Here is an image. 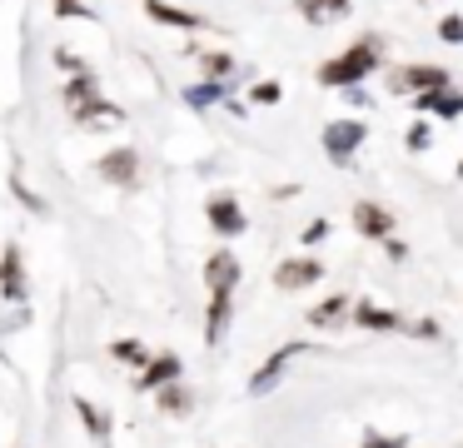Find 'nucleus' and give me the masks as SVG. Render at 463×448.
I'll list each match as a JSON object with an SVG mask.
<instances>
[{
  "mask_svg": "<svg viewBox=\"0 0 463 448\" xmlns=\"http://www.w3.org/2000/svg\"><path fill=\"white\" fill-rule=\"evenodd\" d=\"M379 65H383V40L379 35H364V40H354V45H344L334 60H324V65H319V85L354 90V85H364Z\"/></svg>",
  "mask_w": 463,
  "mask_h": 448,
  "instance_id": "1",
  "label": "nucleus"
},
{
  "mask_svg": "<svg viewBox=\"0 0 463 448\" xmlns=\"http://www.w3.org/2000/svg\"><path fill=\"white\" fill-rule=\"evenodd\" d=\"M309 348H314V344H304V338H294V344L274 348V354H269V358H264V364H260V374L250 378V394H254V398H264V394H269V388H279V378L289 374V364H294V358H304V354H309Z\"/></svg>",
  "mask_w": 463,
  "mask_h": 448,
  "instance_id": "2",
  "label": "nucleus"
},
{
  "mask_svg": "<svg viewBox=\"0 0 463 448\" xmlns=\"http://www.w3.org/2000/svg\"><path fill=\"white\" fill-rule=\"evenodd\" d=\"M364 135H369V129H364V119H329L319 139H324V155H329L334 165H349V159L359 155Z\"/></svg>",
  "mask_w": 463,
  "mask_h": 448,
  "instance_id": "3",
  "label": "nucleus"
},
{
  "mask_svg": "<svg viewBox=\"0 0 463 448\" xmlns=\"http://www.w3.org/2000/svg\"><path fill=\"white\" fill-rule=\"evenodd\" d=\"M443 85H453V75L443 65H399V70H389L393 95H423V90H443Z\"/></svg>",
  "mask_w": 463,
  "mask_h": 448,
  "instance_id": "4",
  "label": "nucleus"
},
{
  "mask_svg": "<svg viewBox=\"0 0 463 448\" xmlns=\"http://www.w3.org/2000/svg\"><path fill=\"white\" fill-rule=\"evenodd\" d=\"M319 279H324V259H314V254H294L274 269V289H279V294H304V289H314Z\"/></svg>",
  "mask_w": 463,
  "mask_h": 448,
  "instance_id": "5",
  "label": "nucleus"
},
{
  "mask_svg": "<svg viewBox=\"0 0 463 448\" xmlns=\"http://www.w3.org/2000/svg\"><path fill=\"white\" fill-rule=\"evenodd\" d=\"M95 175H100L105 185H125V189H130L135 179H140V149H135V145L105 149V155L95 159Z\"/></svg>",
  "mask_w": 463,
  "mask_h": 448,
  "instance_id": "6",
  "label": "nucleus"
},
{
  "mask_svg": "<svg viewBox=\"0 0 463 448\" xmlns=\"http://www.w3.org/2000/svg\"><path fill=\"white\" fill-rule=\"evenodd\" d=\"M0 299H5V304H25V299H31V279H25L21 244L0 249Z\"/></svg>",
  "mask_w": 463,
  "mask_h": 448,
  "instance_id": "7",
  "label": "nucleus"
},
{
  "mask_svg": "<svg viewBox=\"0 0 463 448\" xmlns=\"http://www.w3.org/2000/svg\"><path fill=\"white\" fill-rule=\"evenodd\" d=\"M200 279H204V289H210V294H234V289H240V279H244L240 254H230V249H214V254L204 259Z\"/></svg>",
  "mask_w": 463,
  "mask_h": 448,
  "instance_id": "8",
  "label": "nucleus"
},
{
  "mask_svg": "<svg viewBox=\"0 0 463 448\" xmlns=\"http://www.w3.org/2000/svg\"><path fill=\"white\" fill-rule=\"evenodd\" d=\"M349 324L359 329V334H403L409 319L393 314V309H383V304H373V299H359V304L349 309Z\"/></svg>",
  "mask_w": 463,
  "mask_h": 448,
  "instance_id": "9",
  "label": "nucleus"
},
{
  "mask_svg": "<svg viewBox=\"0 0 463 448\" xmlns=\"http://www.w3.org/2000/svg\"><path fill=\"white\" fill-rule=\"evenodd\" d=\"M393 224H399V219L389 214V209L379 205V199H359V205H354V229H359L364 239H393Z\"/></svg>",
  "mask_w": 463,
  "mask_h": 448,
  "instance_id": "10",
  "label": "nucleus"
},
{
  "mask_svg": "<svg viewBox=\"0 0 463 448\" xmlns=\"http://www.w3.org/2000/svg\"><path fill=\"white\" fill-rule=\"evenodd\" d=\"M71 119H75V125H85V129H100V125L120 129V125H125V110L115 105V100L95 95V100H80V105H71Z\"/></svg>",
  "mask_w": 463,
  "mask_h": 448,
  "instance_id": "11",
  "label": "nucleus"
},
{
  "mask_svg": "<svg viewBox=\"0 0 463 448\" xmlns=\"http://www.w3.org/2000/svg\"><path fill=\"white\" fill-rule=\"evenodd\" d=\"M175 378H184V364H180V354H150V364L140 368V378H135V388L140 394H155V388H165V384H175Z\"/></svg>",
  "mask_w": 463,
  "mask_h": 448,
  "instance_id": "12",
  "label": "nucleus"
},
{
  "mask_svg": "<svg viewBox=\"0 0 463 448\" xmlns=\"http://www.w3.org/2000/svg\"><path fill=\"white\" fill-rule=\"evenodd\" d=\"M204 214H210V229H214V234H224V239H234V234L250 229V219H244V209H240V199H234V195H214Z\"/></svg>",
  "mask_w": 463,
  "mask_h": 448,
  "instance_id": "13",
  "label": "nucleus"
},
{
  "mask_svg": "<svg viewBox=\"0 0 463 448\" xmlns=\"http://www.w3.org/2000/svg\"><path fill=\"white\" fill-rule=\"evenodd\" d=\"M413 110H419V115H439V119H458L463 115V90H453V85L423 90V95H413Z\"/></svg>",
  "mask_w": 463,
  "mask_h": 448,
  "instance_id": "14",
  "label": "nucleus"
},
{
  "mask_svg": "<svg viewBox=\"0 0 463 448\" xmlns=\"http://www.w3.org/2000/svg\"><path fill=\"white\" fill-rule=\"evenodd\" d=\"M145 15H150L155 25H170V30H210V20H204V15L180 10V5H170V0H145Z\"/></svg>",
  "mask_w": 463,
  "mask_h": 448,
  "instance_id": "15",
  "label": "nucleus"
},
{
  "mask_svg": "<svg viewBox=\"0 0 463 448\" xmlns=\"http://www.w3.org/2000/svg\"><path fill=\"white\" fill-rule=\"evenodd\" d=\"M230 314H234V294H210V309H204V344H210V348L224 344Z\"/></svg>",
  "mask_w": 463,
  "mask_h": 448,
  "instance_id": "16",
  "label": "nucleus"
},
{
  "mask_svg": "<svg viewBox=\"0 0 463 448\" xmlns=\"http://www.w3.org/2000/svg\"><path fill=\"white\" fill-rule=\"evenodd\" d=\"M349 309H354V299H349V294H329L324 304H314V309H309V324L329 334V329L349 324Z\"/></svg>",
  "mask_w": 463,
  "mask_h": 448,
  "instance_id": "17",
  "label": "nucleus"
},
{
  "mask_svg": "<svg viewBox=\"0 0 463 448\" xmlns=\"http://www.w3.org/2000/svg\"><path fill=\"white\" fill-rule=\"evenodd\" d=\"M155 408H160V414H175V418H184V414L194 408V388L184 384V378H175V384L155 388Z\"/></svg>",
  "mask_w": 463,
  "mask_h": 448,
  "instance_id": "18",
  "label": "nucleus"
},
{
  "mask_svg": "<svg viewBox=\"0 0 463 448\" xmlns=\"http://www.w3.org/2000/svg\"><path fill=\"white\" fill-rule=\"evenodd\" d=\"M75 414H80V424H85V434L95 438V443H110V434H115V424H110V414H105L100 404H90V398H80L75 394Z\"/></svg>",
  "mask_w": 463,
  "mask_h": 448,
  "instance_id": "19",
  "label": "nucleus"
},
{
  "mask_svg": "<svg viewBox=\"0 0 463 448\" xmlns=\"http://www.w3.org/2000/svg\"><path fill=\"white\" fill-rule=\"evenodd\" d=\"M294 10H299L309 25H329V20L349 15V0H294Z\"/></svg>",
  "mask_w": 463,
  "mask_h": 448,
  "instance_id": "20",
  "label": "nucleus"
},
{
  "mask_svg": "<svg viewBox=\"0 0 463 448\" xmlns=\"http://www.w3.org/2000/svg\"><path fill=\"white\" fill-rule=\"evenodd\" d=\"M224 95H230L224 80H200V85L184 90V105H190V110H210V105H224Z\"/></svg>",
  "mask_w": 463,
  "mask_h": 448,
  "instance_id": "21",
  "label": "nucleus"
},
{
  "mask_svg": "<svg viewBox=\"0 0 463 448\" xmlns=\"http://www.w3.org/2000/svg\"><path fill=\"white\" fill-rule=\"evenodd\" d=\"M194 60H200V75L204 80H230L234 70H240V60H234L230 50H200Z\"/></svg>",
  "mask_w": 463,
  "mask_h": 448,
  "instance_id": "22",
  "label": "nucleus"
},
{
  "mask_svg": "<svg viewBox=\"0 0 463 448\" xmlns=\"http://www.w3.org/2000/svg\"><path fill=\"white\" fill-rule=\"evenodd\" d=\"M100 95V80H95V70H85V75H71V85H65V110L80 105V100H95Z\"/></svg>",
  "mask_w": 463,
  "mask_h": 448,
  "instance_id": "23",
  "label": "nucleus"
},
{
  "mask_svg": "<svg viewBox=\"0 0 463 448\" xmlns=\"http://www.w3.org/2000/svg\"><path fill=\"white\" fill-rule=\"evenodd\" d=\"M110 354L120 358V364H130V368H145V364H150V348H145L140 338H115Z\"/></svg>",
  "mask_w": 463,
  "mask_h": 448,
  "instance_id": "24",
  "label": "nucleus"
},
{
  "mask_svg": "<svg viewBox=\"0 0 463 448\" xmlns=\"http://www.w3.org/2000/svg\"><path fill=\"white\" fill-rule=\"evenodd\" d=\"M403 145H409V155H423V149L433 145V125H429V119H413L409 135H403Z\"/></svg>",
  "mask_w": 463,
  "mask_h": 448,
  "instance_id": "25",
  "label": "nucleus"
},
{
  "mask_svg": "<svg viewBox=\"0 0 463 448\" xmlns=\"http://www.w3.org/2000/svg\"><path fill=\"white\" fill-rule=\"evenodd\" d=\"M11 189H15V199H21V205L31 209V214H45V209H51V205H45V199H41V195H35V189H31V185H25L21 175H11Z\"/></svg>",
  "mask_w": 463,
  "mask_h": 448,
  "instance_id": "26",
  "label": "nucleus"
},
{
  "mask_svg": "<svg viewBox=\"0 0 463 448\" xmlns=\"http://www.w3.org/2000/svg\"><path fill=\"white\" fill-rule=\"evenodd\" d=\"M359 448H409V438H403V434H379V428H369V434L359 438Z\"/></svg>",
  "mask_w": 463,
  "mask_h": 448,
  "instance_id": "27",
  "label": "nucleus"
},
{
  "mask_svg": "<svg viewBox=\"0 0 463 448\" xmlns=\"http://www.w3.org/2000/svg\"><path fill=\"white\" fill-rule=\"evenodd\" d=\"M250 100H254V105H279V100H284V85H279V80H260V85L250 90Z\"/></svg>",
  "mask_w": 463,
  "mask_h": 448,
  "instance_id": "28",
  "label": "nucleus"
},
{
  "mask_svg": "<svg viewBox=\"0 0 463 448\" xmlns=\"http://www.w3.org/2000/svg\"><path fill=\"white\" fill-rule=\"evenodd\" d=\"M439 40L443 45H463V15H439Z\"/></svg>",
  "mask_w": 463,
  "mask_h": 448,
  "instance_id": "29",
  "label": "nucleus"
},
{
  "mask_svg": "<svg viewBox=\"0 0 463 448\" xmlns=\"http://www.w3.org/2000/svg\"><path fill=\"white\" fill-rule=\"evenodd\" d=\"M55 65H61V70H65V75H85V70H90V65H85V60H80V55H75V50H65V45H61V50H55Z\"/></svg>",
  "mask_w": 463,
  "mask_h": 448,
  "instance_id": "30",
  "label": "nucleus"
},
{
  "mask_svg": "<svg viewBox=\"0 0 463 448\" xmlns=\"http://www.w3.org/2000/svg\"><path fill=\"white\" fill-rule=\"evenodd\" d=\"M55 15L61 20H90V5H85V0H55Z\"/></svg>",
  "mask_w": 463,
  "mask_h": 448,
  "instance_id": "31",
  "label": "nucleus"
},
{
  "mask_svg": "<svg viewBox=\"0 0 463 448\" xmlns=\"http://www.w3.org/2000/svg\"><path fill=\"white\" fill-rule=\"evenodd\" d=\"M329 239V219H309L304 224V244H324Z\"/></svg>",
  "mask_w": 463,
  "mask_h": 448,
  "instance_id": "32",
  "label": "nucleus"
},
{
  "mask_svg": "<svg viewBox=\"0 0 463 448\" xmlns=\"http://www.w3.org/2000/svg\"><path fill=\"white\" fill-rule=\"evenodd\" d=\"M403 334L409 338H439V324H433V319H419V324H409Z\"/></svg>",
  "mask_w": 463,
  "mask_h": 448,
  "instance_id": "33",
  "label": "nucleus"
},
{
  "mask_svg": "<svg viewBox=\"0 0 463 448\" xmlns=\"http://www.w3.org/2000/svg\"><path fill=\"white\" fill-rule=\"evenodd\" d=\"M383 254L399 264V259H409V244H403V239H383Z\"/></svg>",
  "mask_w": 463,
  "mask_h": 448,
  "instance_id": "34",
  "label": "nucleus"
},
{
  "mask_svg": "<svg viewBox=\"0 0 463 448\" xmlns=\"http://www.w3.org/2000/svg\"><path fill=\"white\" fill-rule=\"evenodd\" d=\"M344 100H349V105H369V95H364V85H354V90H344Z\"/></svg>",
  "mask_w": 463,
  "mask_h": 448,
  "instance_id": "35",
  "label": "nucleus"
},
{
  "mask_svg": "<svg viewBox=\"0 0 463 448\" xmlns=\"http://www.w3.org/2000/svg\"><path fill=\"white\" fill-rule=\"evenodd\" d=\"M458 179H463V159H458Z\"/></svg>",
  "mask_w": 463,
  "mask_h": 448,
  "instance_id": "36",
  "label": "nucleus"
},
{
  "mask_svg": "<svg viewBox=\"0 0 463 448\" xmlns=\"http://www.w3.org/2000/svg\"><path fill=\"white\" fill-rule=\"evenodd\" d=\"M15 448H25V443H15Z\"/></svg>",
  "mask_w": 463,
  "mask_h": 448,
  "instance_id": "37",
  "label": "nucleus"
}]
</instances>
